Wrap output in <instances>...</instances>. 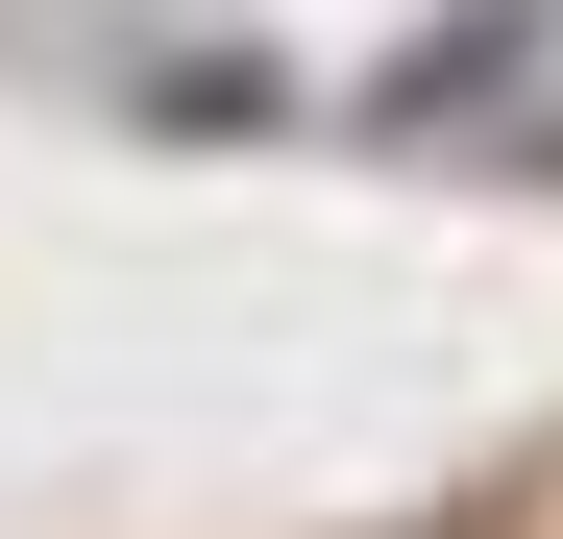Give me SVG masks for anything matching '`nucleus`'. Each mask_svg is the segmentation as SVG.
Wrapping results in <instances>:
<instances>
[]
</instances>
